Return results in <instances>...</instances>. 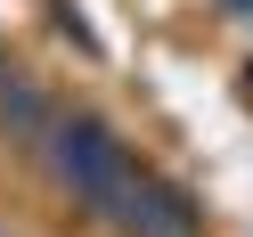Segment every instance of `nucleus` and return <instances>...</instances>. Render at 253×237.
Listing matches in <instances>:
<instances>
[{"label":"nucleus","instance_id":"nucleus-3","mask_svg":"<svg viewBox=\"0 0 253 237\" xmlns=\"http://www.w3.org/2000/svg\"><path fill=\"white\" fill-rule=\"evenodd\" d=\"M57 123V98H41L25 74H0V131H8V147H41Z\"/></svg>","mask_w":253,"mask_h":237},{"label":"nucleus","instance_id":"nucleus-2","mask_svg":"<svg viewBox=\"0 0 253 237\" xmlns=\"http://www.w3.org/2000/svg\"><path fill=\"white\" fill-rule=\"evenodd\" d=\"M115 237H204L196 204H188V188H171L164 172H139V188L123 196V213L106 221Z\"/></svg>","mask_w":253,"mask_h":237},{"label":"nucleus","instance_id":"nucleus-1","mask_svg":"<svg viewBox=\"0 0 253 237\" xmlns=\"http://www.w3.org/2000/svg\"><path fill=\"white\" fill-rule=\"evenodd\" d=\"M33 155H41V172H49V180L66 188L90 221H115L123 196L139 188V172H147L131 147H123V131H115V123H98L90 106H57L49 139H41Z\"/></svg>","mask_w":253,"mask_h":237}]
</instances>
